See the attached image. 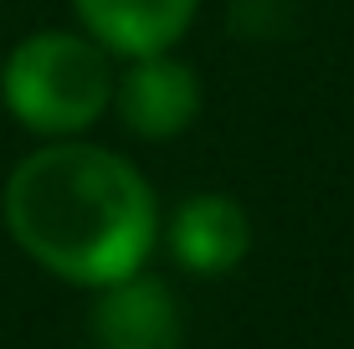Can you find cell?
<instances>
[{
  "instance_id": "6",
  "label": "cell",
  "mask_w": 354,
  "mask_h": 349,
  "mask_svg": "<svg viewBox=\"0 0 354 349\" xmlns=\"http://www.w3.org/2000/svg\"><path fill=\"white\" fill-rule=\"evenodd\" d=\"M252 247V226L247 211L226 196H190L169 221V252L185 272L201 278H221L231 272Z\"/></svg>"
},
{
  "instance_id": "2",
  "label": "cell",
  "mask_w": 354,
  "mask_h": 349,
  "mask_svg": "<svg viewBox=\"0 0 354 349\" xmlns=\"http://www.w3.org/2000/svg\"><path fill=\"white\" fill-rule=\"evenodd\" d=\"M0 93L21 129L72 139L113 103V62L108 46H97L88 31H36L6 57Z\"/></svg>"
},
{
  "instance_id": "5",
  "label": "cell",
  "mask_w": 354,
  "mask_h": 349,
  "mask_svg": "<svg viewBox=\"0 0 354 349\" xmlns=\"http://www.w3.org/2000/svg\"><path fill=\"white\" fill-rule=\"evenodd\" d=\"M93 334L103 349H180V308L165 283L118 278L93 303Z\"/></svg>"
},
{
  "instance_id": "1",
  "label": "cell",
  "mask_w": 354,
  "mask_h": 349,
  "mask_svg": "<svg viewBox=\"0 0 354 349\" xmlns=\"http://www.w3.org/2000/svg\"><path fill=\"white\" fill-rule=\"evenodd\" d=\"M6 226L46 272L82 287H108L144 267L160 211L149 180L124 154L52 139L10 170Z\"/></svg>"
},
{
  "instance_id": "3",
  "label": "cell",
  "mask_w": 354,
  "mask_h": 349,
  "mask_svg": "<svg viewBox=\"0 0 354 349\" xmlns=\"http://www.w3.org/2000/svg\"><path fill=\"white\" fill-rule=\"evenodd\" d=\"M113 108L139 139H175L201 113V77L169 52L129 57L113 77Z\"/></svg>"
},
{
  "instance_id": "4",
  "label": "cell",
  "mask_w": 354,
  "mask_h": 349,
  "mask_svg": "<svg viewBox=\"0 0 354 349\" xmlns=\"http://www.w3.org/2000/svg\"><path fill=\"white\" fill-rule=\"evenodd\" d=\"M72 10L97 46L118 57H149L169 52L190 31L201 0H72Z\"/></svg>"
}]
</instances>
